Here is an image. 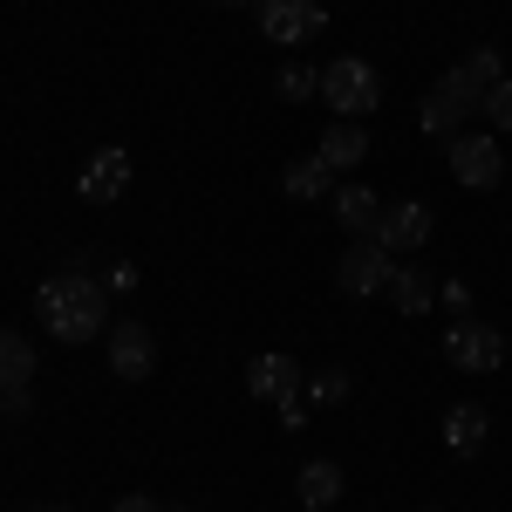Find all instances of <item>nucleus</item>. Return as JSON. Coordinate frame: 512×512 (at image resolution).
Returning <instances> with one entry per match:
<instances>
[{
    "label": "nucleus",
    "instance_id": "1",
    "mask_svg": "<svg viewBox=\"0 0 512 512\" xmlns=\"http://www.w3.org/2000/svg\"><path fill=\"white\" fill-rule=\"evenodd\" d=\"M35 315L41 328L55 335V342H96V335H110V287L89 274V267H69V274H55V280H41V294H35Z\"/></svg>",
    "mask_w": 512,
    "mask_h": 512
},
{
    "label": "nucleus",
    "instance_id": "2",
    "mask_svg": "<svg viewBox=\"0 0 512 512\" xmlns=\"http://www.w3.org/2000/svg\"><path fill=\"white\" fill-rule=\"evenodd\" d=\"M321 103H328L342 123H362L376 103H383V76H376V62H362V55H335V62L321 69Z\"/></svg>",
    "mask_w": 512,
    "mask_h": 512
},
{
    "label": "nucleus",
    "instance_id": "3",
    "mask_svg": "<svg viewBox=\"0 0 512 512\" xmlns=\"http://www.w3.org/2000/svg\"><path fill=\"white\" fill-rule=\"evenodd\" d=\"M478 110H485V89H478L465 69H451V76L431 82V96H424L417 123H424L431 137H458V130H465V117H478Z\"/></svg>",
    "mask_w": 512,
    "mask_h": 512
},
{
    "label": "nucleus",
    "instance_id": "4",
    "mask_svg": "<svg viewBox=\"0 0 512 512\" xmlns=\"http://www.w3.org/2000/svg\"><path fill=\"white\" fill-rule=\"evenodd\" d=\"M390 274H396V253L383 246V239H355L349 253H342V267H335V280H342V294L349 301H369V294H390Z\"/></svg>",
    "mask_w": 512,
    "mask_h": 512
},
{
    "label": "nucleus",
    "instance_id": "5",
    "mask_svg": "<svg viewBox=\"0 0 512 512\" xmlns=\"http://www.w3.org/2000/svg\"><path fill=\"white\" fill-rule=\"evenodd\" d=\"M444 355H451L465 376H492V369H506V335H499L492 321H451V328H444Z\"/></svg>",
    "mask_w": 512,
    "mask_h": 512
},
{
    "label": "nucleus",
    "instance_id": "6",
    "mask_svg": "<svg viewBox=\"0 0 512 512\" xmlns=\"http://www.w3.org/2000/svg\"><path fill=\"white\" fill-rule=\"evenodd\" d=\"M253 14H260V35L280 41V48H301V41H315V35H321V21H328V7H321V0H260Z\"/></svg>",
    "mask_w": 512,
    "mask_h": 512
},
{
    "label": "nucleus",
    "instance_id": "7",
    "mask_svg": "<svg viewBox=\"0 0 512 512\" xmlns=\"http://www.w3.org/2000/svg\"><path fill=\"white\" fill-rule=\"evenodd\" d=\"M451 178L465 185V192H492L499 178H506V151H499V137H451Z\"/></svg>",
    "mask_w": 512,
    "mask_h": 512
},
{
    "label": "nucleus",
    "instance_id": "8",
    "mask_svg": "<svg viewBox=\"0 0 512 512\" xmlns=\"http://www.w3.org/2000/svg\"><path fill=\"white\" fill-rule=\"evenodd\" d=\"M437 219L424 198H403V205H383V219H376V239L390 246V253H417V246H431Z\"/></svg>",
    "mask_w": 512,
    "mask_h": 512
},
{
    "label": "nucleus",
    "instance_id": "9",
    "mask_svg": "<svg viewBox=\"0 0 512 512\" xmlns=\"http://www.w3.org/2000/svg\"><path fill=\"white\" fill-rule=\"evenodd\" d=\"M76 192L89 198V205H117V198L130 192V151H123V144H103V151H96V158L82 164Z\"/></svg>",
    "mask_w": 512,
    "mask_h": 512
},
{
    "label": "nucleus",
    "instance_id": "10",
    "mask_svg": "<svg viewBox=\"0 0 512 512\" xmlns=\"http://www.w3.org/2000/svg\"><path fill=\"white\" fill-rule=\"evenodd\" d=\"M110 369H117L123 383H144L158 369V342H151L144 321H110Z\"/></svg>",
    "mask_w": 512,
    "mask_h": 512
},
{
    "label": "nucleus",
    "instance_id": "11",
    "mask_svg": "<svg viewBox=\"0 0 512 512\" xmlns=\"http://www.w3.org/2000/svg\"><path fill=\"white\" fill-rule=\"evenodd\" d=\"M328 212H335V226H342V233L369 239V233H376V219H383V198L369 192V185H335Z\"/></svg>",
    "mask_w": 512,
    "mask_h": 512
},
{
    "label": "nucleus",
    "instance_id": "12",
    "mask_svg": "<svg viewBox=\"0 0 512 512\" xmlns=\"http://www.w3.org/2000/svg\"><path fill=\"white\" fill-rule=\"evenodd\" d=\"M246 390L260 396V403H280V396L301 390V369H294V355H260L253 369H246Z\"/></svg>",
    "mask_w": 512,
    "mask_h": 512
},
{
    "label": "nucleus",
    "instance_id": "13",
    "mask_svg": "<svg viewBox=\"0 0 512 512\" xmlns=\"http://www.w3.org/2000/svg\"><path fill=\"white\" fill-rule=\"evenodd\" d=\"M328 171H355V164L369 158V137H362V123H328V137H321V151H315Z\"/></svg>",
    "mask_w": 512,
    "mask_h": 512
},
{
    "label": "nucleus",
    "instance_id": "14",
    "mask_svg": "<svg viewBox=\"0 0 512 512\" xmlns=\"http://www.w3.org/2000/svg\"><path fill=\"white\" fill-rule=\"evenodd\" d=\"M485 437H492V417H485L478 403H458V410L444 417V444H451L458 458H478V451H485Z\"/></svg>",
    "mask_w": 512,
    "mask_h": 512
},
{
    "label": "nucleus",
    "instance_id": "15",
    "mask_svg": "<svg viewBox=\"0 0 512 512\" xmlns=\"http://www.w3.org/2000/svg\"><path fill=\"white\" fill-rule=\"evenodd\" d=\"M294 492H301V506H308V512H328L335 499H342V465H335V458H315V465H301Z\"/></svg>",
    "mask_w": 512,
    "mask_h": 512
},
{
    "label": "nucleus",
    "instance_id": "16",
    "mask_svg": "<svg viewBox=\"0 0 512 512\" xmlns=\"http://www.w3.org/2000/svg\"><path fill=\"white\" fill-rule=\"evenodd\" d=\"M280 185H287V198H301V205H328V198H335V171L321 158H301V164H287Z\"/></svg>",
    "mask_w": 512,
    "mask_h": 512
},
{
    "label": "nucleus",
    "instance_id": "17",
    "mask_svg": "<svg viewBox=\"0 0 512 512\" xmlns=\"http://www.w3.org/2000/svg\"><path fill=\"white\" fill-rule=\"evenodd\" d=\"M390 301H396V315H431V301H437V287L424 267H396L390 274Z\"/></svg>",
    "mask_w": 512,
    "mask_h": 512
},
{
    "label": "nucleus",
    "instance_id": "18",
    "mask_svg": "<svg viewBox=\"0 0 512 512\" xmlns=\"http://www.w3.org/2000/svg\"><path fill=\"white\" fill-rule=\"evenodd\" d=\"M28 376H35V349L14 328H0V390H28Z\"/></svg>",
    "mask_w": 512,
    "mask_h": 512
},
{
    "label": "nucleus",
    "instance_id": "19",
    "mask_svg": "<svg viewBox=\"0 0 512 512\" xmlns=\"http://www.w3.org/2000/svg\"><path fill=\"white\" fill-rule=\"evenodd\" d=\"M274 89L287 96V103H308V96H321V69H308V62H287Z\"/></svg>",
    "mask_w": 512,
    "mask_h": 512
},
{
    "label": "nucleus",
    "instance_id": "20",
    "mask_svg": "<svg viewBox=\"0 0 512 512\" xmlns=\"http://www.w3.org/2000/svg\"><path fill=\"white\" fill-rule=\"evenodd\" d=\"M458 69H465V76H472L478 89H492V82H506V76H499V55H492V48H472V55L458 62Z\"/></svg>",
    "mask_w": 512,
    "mask_h": 512
},
{
    "label": "nucleus",
    "instance_id": "21",
    "mask_svg": "<svg viewBox=\"0 0 512 512\" xmlns=\"http://www.w3.org/2000/svg\"><path fill=\"white\" fill-rule=\"evenodd\" d=\"M485 117H492V130H512V76L485 89Z\"/></svg>",
    "mask_w": 512,
    "mask_h": 512
},
{
    "label": "nucleus",
    "instance_id": "22",
    "mask_svg": "<svg viewBox=\"0 0 512 512\" xmlns=\"http://www.w3.org/2000/svg\"><path fill=\"white\" fill-rule=\"evenodd\" d=\"M342 396H349V376H342V369H321L315 376V403H342Z\"/></svg>",
    "mask_w": 512,
    "mask_h": 512
},
{
    "label": "nucleus",
    "instance_id": "23",
    "mask_svg": "<svg viewBox=\"0 0 512 512\" xmlns=\"http://www.w3.org/2000/svg\"><path fill=\"white\" fill-rule=\"evenodd\" d=\"M0 410H7V424H28L35 396H28V390H0Z\"/></svg>",
    "mask_w": 512,
    "mask_h": 512
},
{
    "label": "nucleus",
    "instance_id": "24",
    "mask_svg": "<svg viewBox=\"0 0 512 512\" xmlns=\"http://www.w3.org/2000/svg\"><path fill=\"white\" fill-rule=\"evenodd\" d=\"M103 287H117V294H130V287H137V267H130V260H123V267H110V274H103Z\"/></svg>",
    "mask_w": 512,
    "mask_h": 512
},
{
    "label": "nucleus",
    "instance_id": "25",
    "mask_svg": "<svg viewBox=\"0 0 512 512\" xmlns=\"http://www.w3.org/2000/svg\"><path fill=\"white\" fill-rule=\"evenodd\" d=\"M444 301H451V308L465 315V308H472V287H465V280H444Z\"/></svg>",
    "mask_w": 512,
    "mask_h": 512
},
{
    "label": "nucleus",
    "instance_id": "26",
    "mask_svg": "<svg viewBox=\"0 0 512 512\" xmlns=\"http://www.w3.org/2000/svg\"><path fill=\"white\" fill-rule=\"evenodd\" d=\"M110 512H158V499H144V492H130V499H117Z\"/></svg>",
    "mask_w": 512,
    "mask_h": 512
},
{
    "label": "nucleus",
    "instance_id": "27",
    "mask_svg": "<svg viewBox=\"0 0 512 512\" xmlns=\"http://www.w3.org/2000/svg\"><path fill=\"white\" fill-rule=\"evenodd\" d=\"M35 512H76V506H35Z\"/></svg>",
    "mask_w": 512,
    "mask_h": 512
},
{
    "label": "nucleus",
    "instance_id": "28",
    "mask_svg": "<svg viewBox=\"0 0 512 512\" xmlns=\"http://www.w3.org/2000/svg\"><path fill=\"white\" fill-rule=\"evenodd\" d=\"M212 7H239V0H212Z\"/></svg>",
    "mask_w": 512,
    "mask_h": 512
},
{
    "label": "nucleus",
    "instance_id": "29",
    "mask_svg": "<svg viewBox=\"0 0 512 512\" xmlns=\"http://www.w3.org/2000/svg\"><path fill=\"white\" fill-rule=\"evenodd\" d=\"M158 512H185V506H158Z\"/></svg>",
    "mask_w": 512,
    "mask_h": 512
},
{
    "label": "nucleus",
    "instance_id": "30",
    "mask_svg": "<svg viewBox=\"0 0 512 512\" xmlns=\"http://www.w3.org/2000/svg\"><path fill=\"white\" fill-rule=\"evenodd\" d=\"M424 512H444V506H424Z\"/></svg>",
    "mask_w": 512,
    "mask_h": 512
}]
</instances>
